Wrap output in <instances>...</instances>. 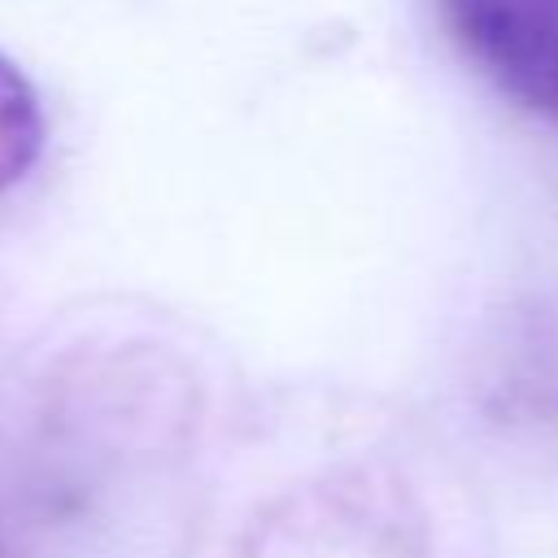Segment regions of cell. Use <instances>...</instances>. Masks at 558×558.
<instances>
[{
	"mask_svg": "<svg viewBox=\"0 0 558 558\" xmlns=\"http://www.w3.org/2000/svg\"><path fill=\"white\" fill-rule=\"evenodd\" d=\"M44 148V113L31 78L0 52V192H9Z\"/></svg>",
	"mask_w": 558,
	"mask_h": 558,
	"instance_id": "cell-2",
	"label": "cell"
},
{
	"mask_svg": "<svg viewBox=\"0 0 558 558\" xmlns=\"http://www.w3.org/2000/svg\"><path fill=\"white\" fill-rule=\"evenodd\" d=\"M440 13L497 92L558 118V0H440Z\"/></svg>",
	"mask_w": 558,
	"mask_h": 558,
	"instance_id": "cell-1",
	"label": "cell"
}]
</instances>
